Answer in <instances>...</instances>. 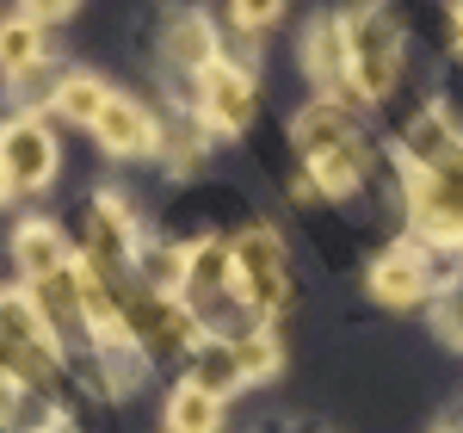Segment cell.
<instances>
[{"label":"cell","mask_w":463,"mask_h":433,"mask_svg":"<svg viewBox=\"0 0 463 433\" xmlns=\"http://www.w3.org/2000/svg\"><path fill=\"white\" fill-rule=\"evenodd\" d=\"M69 6H74V0H25V19H37V25H43V19H62Z\"/></svg>","instance_id":"484cf974"},{"label":"cell","mask_w":463,"mask_h":433,"mask_svg":"<svg viewBox=\"0 0 463 433\" xmlns=\"http://www.w3.org/2000/svg\"><path fill=\"white\" fill-rule=\"evenodd\" d=\"M439 322H445V334H451V341H463V285L445 297V316H439Z\"/></svg>","instance_id":"d4e9b609"},{"label":"cell","mask_w":463,"mask_h":433,"mask_svg":"<svg viewBox=\"0 0 463 433\" xmlns=\"http://www.w3.org/2000/svg\"><path fill=\"white\" fill-rule=\"evenodd\" d=\"M6 192H13V186H6V174H0V198H6Z\"/></svg>","instance_id":"83f0119b"},{"label":"cell","mask_w":463,"mask_h":433,"mask_svg":"<svg viewBox=\"0 0 463 433\" xmlns=\"http://www.w3.org/2000/svg\"><path fill=\"white\" fill-rule=\"evenodd\" d=\"M408 211L432 242H463V143L408 174Z\"/></svg>","instance_id":"6da1fadb"},{"label":"cell","mask_w":463,"mask_h":433,"mask_svg":"<svg viewBox=\"0 0 463 433\" xmlns=\"http://www.w3.org/2000/svg\"><path fill=\"white\" fill-rule=\"evenodd\" d=\"M19 384H25V378H6V371H0V421H19Z\"/></svg>","instance_id":"cb8c5ba5"},{"label":"cell","mask_w":463,"mask_h":433,"mask_svg":"<svg viewBox=\"0 0 463 433\" xmlns=\"http://www.w3.org/2000/svg\"><path fill=\"white\" fill-rule=\"evenodd\" d=\"M13 260L25 266V279H50V273L69 266V242H62L56 223H25V229L13 236Z\"/></svg>","instance_id":"8fae6325"},{"label":"cell","mask_w":463,"mask_h":433,"mask_svg":"<svg viewBox=\"0 0 463 433\" xmlns=\"http://www.w3.org/2000/svg\"><path fill=\"white\" fill-rule=\"evenodd\" d=\"M371 297H383V303H420V297H427V266H420V254L414 248L383 254V260L371 266Z\"/></svg>","instance_id":"9c48e42d"},{"label":"cell","mask_w":463,"mask_h":433,"mask_svg":"<svg viewBox=\"0 0 463 433\" xmlns=\"http://www.w3.org/2000/svg\"><path fill=\"white\" fill-rule=\"evenodd\" d=\"M32 303L43 310V322L50 328H69L80 322V297H74V273H50V279H32Z\"/></svg>","instance_id":"e0dca14e"},{"label":"cell","mask_w":463,"mask_h":433,"mask_svg":"<svg viewBox=\"0 0 463 433\" xmlns=\"http://www.w3.org/2000/svg\"><path fill=\"white\" fill-rule=\"evenodd\" d=\"M106 87L93 81V74H69L62 87H56V118H69V124H93L99 111H106Z\"/></svg>","instance_id":"ac0fdd59"},{"label":"cell","mask_w":463,"mask_h":433,"mask_svg":"<svg viewBox=\"0 0 463 433\" xmlns=\"http://www.w3.org/2000/svg\"><path fill=\"white\" fill-rule=\"evenodd\" d=\"M235 273H241V291L260 316H279L285 310V242L272 229H248L235 242Z\"/></svg>","instance_id":"277c9868"},{"label":"cell","mask_w":463,"mask_h":433,"mask_svg":"<svg viewBox=\"0 0 463 433\" xmlns=\"http://www.w3.org/2000/svg\"><path fill=\"white\" fill-rule=\"evenodd\" d=\"M0 174H6V186H50L56 143H50V130L37 118H19V124L0 130Z\"/></svg>","instance_id":"5b68a950"},{"label":"cell","mask_w":463,"mask_h":433,"mask_svg":"<svg viewBox=\"0 0 463 433\" xmlns=\"http://www.w3.org/2000/svg\"><path fill=\"white\" fill-rule=\"evenodd\" d=\"M439 433H463V428H439Z\"/></svg>","instance_id":"f1b7e54d"},{"label":"cell","mask_w":463,"mask_h":433,"mask_svg":"<svg viewBox=\"0 0 463 433\" xmlns=\"http://www.w3.org/2000/svg\"><path fill=\"white\" fill-rule=\"evenodd\" d=\"M87 260L106 273V279H124L130 260H137V236H130V216L118 198H99L87 211Z\"/></svg>","instance_id":"8992f818"},{"label":"cell","mask_w":463,"mask_h":433,"mask_svg":"<svg viewBox=\"0 0 463 433\" xmlns=\"http://www.w3.org/2000/svg\"><path fill=\"white\" fill-rule=\"evenodd\" d=\"M185 310L192 316H216L229 297L235 303H248V291H241V273H235V248L229 242H198V248L185 254Z\"/></svg>","instance_id":"3957f363"},{"label":"cell","mask_w":463,"mask_h":433,"mask_svg":"<svg viewBox=\"0 0 463 433\" xmlns=\"http://www.w3.org/2000/svg\"><path fill=\"white\" fill-rule=\"evenodd\" d=\"M346 43H353V81L364 100H383L395 87V25L377 13V6H364L346 19Z\"/></svg>","instance_id":"7a4b0ae2"},{"label":"cell","mask_w":463,"mask_h":433,"mask_svg":"<svg viewBox=\"0 0 463 433\" xmlns=\"http://www.w3.org/2000/svg\"><path fill=\"white\" fill-rule=\"evenodd\" d=\"M37 56H43V25L37 19H6L0 25V69L25 74L37 69Z\"/></svg>","instance_id":"d6986e66"},{"label":"cell","mask_w":463,"mask_h":433,"mask_svg":"<svg viewBox=\"0 0 463 433\" xmlns=\"http://www.w3.org/2000/svg\"><path fill=\"white\" fill-rule=\"evenodd\" d=\"M167 63H174V69H198V74L216 63V37H211V25H204L198 13L174 19V32H167Z\"/></svg>","instance_id":"9a60e30c"},{"label":"cell","mask_w":463,"mask_h":433,"mask_svg":"<svg viewBox=\"0 0 463 433\" xmlns=\"http://www.w3.org/2000/svg\"><path fill=\"white\" fill-rule=\"evenodd\" d=\"M358 174H364V149H358V143L309 161V186H316V192H327V198H346V192L358 186Z\"/></svg>","instance_id":"2e32d148"},{"label":"cell","mask_w":463,"mask_h":433,"mask_svg":"<svg viewBox=\"0 0 463 433\" xmlns=\"http://www.w3.org/2000/svg\"><path fill=\"white\" fill-rule=\"evenodd\" d=\"M93 137H99L111 155H148V149H155V118H148L137 100H106V111L93 118Z\"/></svg>","instance_id":"ba28073f"},{"label":"cell","mask_w":463,"mask_h":433,"mask_svg":"<svg viewBox=\"0 0 463 433\" xmlns=\"http://www.w3.org/2000/svg\"><path fill=\"white\" fill-rule=\"evenodd\" d=\"M192 384H204L211 397L241 390L248 378H241V365H235V347H229V341H198V347H192Z\"/></svg>","instance_id":"5bb4252c"},{"label":"cell","mask_w":463,"mask_h":433,"mask_svg":"<svg viewBox=\"0 0 463 433\" xmlns=\"http://www.w3.org/2000/svg\"><path fill=\"white\" fill-rule=\"evenodd\" d=\"M451 149H458V130H451V118H445V111H427V118L408 130V161H414V168L445 161Z\"/></svg>","instance_id":"ffe728a7"},{"label":"cell","mask_w":463,"mask_h":433,"mask_svg":"<svg viewBox=\"0 0 463 433\" xmlns=\"http://www.w3.org/2000/svg\"><path fill=\"white\" fill-rule=\"evenodd\" d=\"M167 428L174 433H216L222 428V397H211L204 384H179L174 390V402H167Z\"/></svg>","instance_id":"4fadbf2b"},{"label":"cell","mask_w":463,"mask_h":433,"mask_svg":"<svg viewBox=\"0 0 463 433\" xmlns=\"http://www.w3.org/2000/svg\"><path fill=\"white\" fill-rule=\"evenodd\" d=\"M204 118H211L216 130H241L253 118V81L241 69H229V63H211L204 69Z\"/></svg>","instance_id":"52a82bcc"},{"label":"cell","mask_w":463,"mask_h":433,"mask_svg":"<svg viewBox=\"0 0 463 433\" xmlns=\"http://www.w3.org/2000/svg\"><path fill=\"white\" fill-rule=\"evenodd\" d=\"M229 13H235L248 32H260V25H272V19L285 13V0H229Z\"/></svg>","instance_id":"603a6c76"},{"label":"cell","mask_w":463,"mask_h":433,"mask_svg":"<svg viewBox=\"0 0 463 433\" xmlns=\"http://www.w3.org/2000/svg\"><path fill=\"white\" fill-rule=\"evenodd\" d=\"M229 347H235L241 378H272V371L285 365V360H279V341H272V334H235Z\"/></svg>","instance_id":"44dd1931"},{"label":"cell","mask_w":463,"mask_h":433,"mask_svg":"<svg viewBox=\"0 0 463 433\" xmlns=\"http://www.w3.org/2000/svg\"><path fill=\"white\" fill-rule=\"evenodd\" d=\"M303 63L316 81H340L353 69V43H346V19H321L316 32L303 37Z\"/></svg>","instance_id":"7c38bea8"},{"label":"cell","mask_w":463,"mask_h":433,"mask_svg":"<svg viewBox=\"0 0 463 433\" xmlns=\"http://www.w3.org/2000/svg\"><path fill=\"white\" fill-rule=\"evenodd\" d=\"M297 149L316 161V155H334V149H353V118L346 106H334V100H316V106L297 118Z\"/></svg>","instance_id":"30bf717a"},{"label":"cell","mask_w":463,"mask_h":433,"mask_svg":"<svg viewBox=\"0 0 463 433\" xmlns=\"http://www.w3.org/2000/svg\"><path fill=\"white\" fill-rule=\"evenodd\" d=\"M148 291H174V285H185V254H174V248H155L148 254Z\"/></svg>","instance_id":"7402d4cb"},{"label":"cell","mask_w":463,"mask_h":433,"mask_svg":"<svg viewBox=\"0 0 463 433\" xmlns=\"http://www.w3.org/2000/svg\"><path fill=\"white\" fill-rule=\"evenodd\" d=\"M451 37H458V50H463V0H458V13H451Z\"/></svg>","instance_id":"4316f807"}]
</instances>
